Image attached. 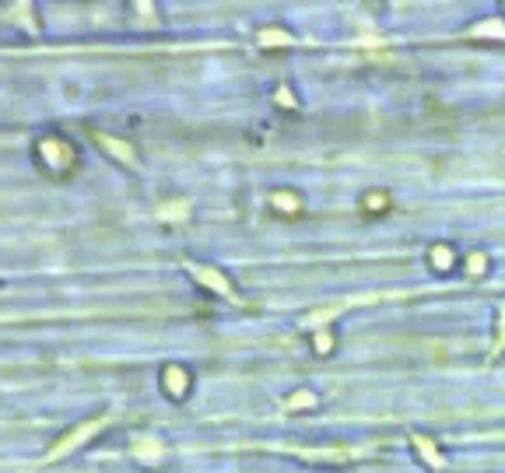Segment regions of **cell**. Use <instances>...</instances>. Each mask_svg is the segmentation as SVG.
<instances>
[{
    "label": "cell",
    "instance_id": "52a82bcc",
    "mask_svg": "<svg viewBox=\"0 0 505 473\" xmlns=\"http://www.w3.org/2000/svg\"><path fill=\"white\" fill-rule=\"evenodd\" d=\"M312 351H316L319 358L333 354V333H319V337H316V344H312Z\"/></svg>",
    "mask_w": 505,
    "mask_h": 473
},
{
    "label": "cell",
    "instance_id": "5b68a950",
    "mask_svg": "<svg viewBox=\"0 0 505 473\" xmlns=\"http://www.w3.org/2000/svg\"><path fill=\"white\" fill-rule=\"evenodd\" d=\"M362 207H365L369 214H386V210H390V196H386V193H379V189H376V193H365Z\"/></svg>",
    "mask_w": 505,
    "mask_h": 473
},
{
    "label": "cell",
    "instance_id": "277c9868",
    "mask_svg": "<svg viewBox=\"0 0 505 473\" xmlns=\"http://www.w3.org/2000/svg\"><path fill=\"white\" fill-rule=\"evenodd\" d=\"M274 210H285V214H302V203H299V196L295 193H274Z\"/></svg>",
    "mask_w": 505,
    "mask_h": 473
},
{
    "label": "cell",
    "instance_id": "6da1fadb",
    "mask_svg": "<svg viewBox=\"0 0 505 473\" xmlns=\"http://www.w3.org/2000/svg\"><path fill=\"white\" fill-rule=\"evenodd\" d=\"M190 372L183 369V365H165V372H162V389L169 393V396H176V400H183L186 393H190Z\"/></svg>",
    "mask_w": 505,
    "mask_h": 473
},
{
    "label": "cell",
    "instance_id": "3957f363",
    "mask_svg": "<svg viewBox=\"0 0 505 473\" xmlns=\"http://www.w3.org/2000/svg\"><path fill=\"white\" fill-rule=\"evenodd\" d=\"M410 442H414V449L421 453V460H424L428 467H435V470L442 467V456H439V449L432 445V438H424V435H410Z\"/></svg>",
    "mask_w": 505,
    "mask_h": 473
},
{
    "label": "cell",
    "instance_id": "8992f818",
    "mask_svg": "<svg viewBox=\"0 0 505 473\" xmlns=\"http://www.w3.org/2000/svg\"><path fill=\"white\" fill-rule=\"evenodd\" d=\"M285 407H288L292 414H295V410H305V407H316V393H312V389H299V393H292V400H288Z\"/></svg>",
    "mask_w": 505,
    "mask_h": 473
},
{
    "label": "cell",
    "instance_id": "ba28073f",
    "mask_svg": "<svg viewBox=\"0 0 505 473\" xmlns=\"http://www.w3.org/2000/svg\"><path fill=\"white\" fill-rule=\"evenodd\" d=\"M467 270H470V274H485V270H488V260H485L481 253H474L470 263H467Z\"/></svg>",
    "mask_w": 505,
    "mask_h": 473
},
{
    "label": "cell",
    "instance_id": "7a4b0ae2",
    "mask_svg": "<svg viewBox=\"0 0 505 473\" xmlns=\"http://www.w3.org/2000/svg\"><path fill=\"white\" fill-rule=\"evenodd\" d=\"M428 260H432V267H435L439 274H449V270L456 267V253H453L449 246H432Z\"/></svg>",
    "mask_w": 505,
    "mask_h": 473
}]
</instances>
